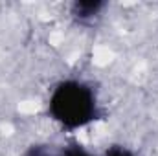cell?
Here are the masks:
<instances>
[{"instance_id":"1","label":"cell","mask_w":158,"mask_h":156,"mask_svg":"<svg viewBox=\"0 0 158 156\" xmlns=\"http://www.w3.org/2000/svg\"><path fill=\"white\" fill-rule=\"evenodd\" d=\"M48 110L63 129L77 130L98 117V99L86 83L68 79L53 88Z\"/></svg>"},{"instance_id":"2","label":"cell","mask_w":158,"mask_h":156,"mask_svg":"<svg viewBox=\"0 0 158 156\" xmlns=\"http://www.w3.org/2000/svg\"><path fill=\"white\" fill-rule=\"evenodd\" d=\"M103 7H105V4L98 2V0H94V2H76L74 7H72V13L79 20H90L92 17L99 15V11Z\"/></svg>"},{"instance_id":"3","label":"cell","mask_w":158,"mask_h":156,"mask_svg":"<svg viewBox=\"0 0 158 156\" xmlns=\"http://www.w3.org/2000/svg\"><path fill=\"white\" fill-rule=\"evenodd\" d=\"M57 156H94V154L88 153V151H86L85 147H81V145H70V147L63 149Z\"/></svg>"},{"instance_id":"4","label":"cell","mask_w":158,"mask_h":156,"mask_svg":"<svg viewBox=\"0 0 158 156\" xmlns=\"http://www.w3.org/2000/svg\"><path fill=\"white\" fill-rule=\"evenodd\" d=\"M103 156H136V154L132 151H129L127 147H123V145H112L105 151Z\"/></svg>"}]
</instances>
